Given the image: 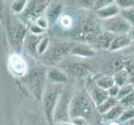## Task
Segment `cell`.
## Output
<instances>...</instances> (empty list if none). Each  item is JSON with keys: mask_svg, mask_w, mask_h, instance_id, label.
Segmentation results:
<instances>
[{"mask_svg": "<svg viewBox=\"0 0 134 125\" xmlns=\"http://www.w3.org/2000/svg\"><path fill=\"white\" fill-rule=\"evenodd\" d=\"M34 24H36L38 26H39L41 29H43V30H46L49 26V22L44 14L41 15L40 17H38V18H37L34 22Z\"/></svg>", "mask_w": 134, "mask_h": 125, "instance_id": "cell-21", "label": "cell"}, {"mask_svg": "<svg viewBox=\"0 0 134 125\" xmlns=\"http://www.w3.org/2000/svg\"><path fill=\"white\" fill-rule=\"evenodd\" d=\"M8 68L13 76L23 77L27 72V63L22 55L13 53L8 58Z\"/></svg>", "mask_w": 134, "mask_h": 125, "instance_id": "cell-4", "label": "cell"}, {"mask_svg": "<svg viewBox=\"0 0 134 125\" xmlns=\"http://www.w3.org/2000/svg\"><path fill=\"white\" fill-rule=\"evenodd\" d=\"M120 14L128 22L131 27H134V8L121 10Z\"/></svg>", "mask_w": 134, "mask_h": 125, "instance_id": "cell-18", "label": "cell"}, {"mask_svg": "<svg viewBox=\"0 0 134 125\" xmlns=\"http://www.w3.org/2000/svg\"><path fill=\"white\" fill-rule=\"evenodd\" d=\"M58 22L59 23L60 26L65 29H68L73 25V18L69 14H62L58 18Z\"/></svg>", "mask_w": 134, "mask_h": 125, "instance_id": "cell-13", "label": "cell"}, {"mask_svg": "<svg viewBox=\"0 0 134 125\" xmlns=\"http://www.w3.org/2000/svg\"><path fill=\"white\" fill-rule=\"evenodd\" d=\"M127 125H134V117L131 119V120H129V121L127 123H126Z\"/></svg>", "mask_w": 134, "mask_h": 125, "instance_id": "cell-31", "label": "cell"}, {"mask_svg": "<svg viewBox=\"0 0 134 125\" xmlns=\"http://www.w3.org/2000/svg\"><path fill=\"white\" fill-rule=\"evenodd\" d=\"M4 8V2L3 0H0V13L3 11Z\"/></svg>", "mask_w": 134, "mask_h": 125, "instance_id": "cell-30", "label": "cell"}, {"mask_svg": "<svg viewBox=\"0 0 134 125\" xmlns=\"http://www.w3.org/2000/svg\"><path fill=\"white\" fill-rule=\"evenodd\" d=\"M48 43V40L46 38H44L42 41H41L39 43V51H43L46 48V47H47Z\"/></svg>", "mask_w": 134, "mask_h": 125, "instance_id": "cell-27", "label": "cell"}, {"mask_svg": "<svg viewBox=\"0 0 134 125\" xmlns=\"http://www.w3.org/2000/svg\"><path fill=\"white\" fill-rule=\"evenodd\" d=\"M74 52L79 54H82L84 56H92L93 54V51L90 49L88 47H84V46H79L74 49Z\"/></svg>", "mask_w": 134, "mask_h": 125, "instance_id": "cell-23", "label": "cell"}, {"mask_svg": "<svg viewBox=\"0 0 134 125\" xmlns=\"http://www.w3.org/2000/svg\"><path fill=\"white\" fill-rule=\"evenodd\" d=\"M118 103L121 104L124 108H129L134 107V90L129 94L125 96L122 99L118 101Z\"/></svg>", "mask_w": 134, "mask_h": 125, "instance_id": "cell-14", "label": "cell"}, {"mask_svg": "<svg viewBox=\"0 0 134 125\" xmlns=\"http://www.w3.org/2000/svg\"><path fill=\"white\" fill-rule=\"evenodd\" d=\"M104 29L114 35H127L131 25L121 14L103 21Z\"/></svg>", "mask_w": 134, "mask_h": 125, "instance_id": "cell-2", "label": "cell"}, {"mask_svg": "<svg viewBox=\"0 0 134 125\" xmlns=\"http://www.w3.org/2000/svg\"><path fill=\"white\" fill-rule=\"evenodd\" d=\"M29 0H13L11 6L10 10L13 15L22 14L27 8Z\"/></svg>", "mask_w": 134, "mask_h": 125, "instance_id": "cell-9", "label": "cell"}, {"mask_svg": "<svg viewBox=\"0 0 134 125\" xmlns=\"http://www.w3.org/2000/svg\"><path fill=\"white\" fill-rule=\"evenodd\" d=\"M8 30L11 39L13 43H19L25 37L27 28L21 20L17 19L15 17H8Z\"/></svg>", "mask_w": 134, "mask_h": 125, "instance_id": "cell-3", "label": "cell"}, {"mask_svg": "<svg viewBox=\"0 0 134 125\" xmlns=\"http://www.w3.org/2000/svg\"><path fill=\"white\" fill-rule=\"evenodd\" d=\"M127 35L129 36V38H130L132 40L134 39V27H132L131 28V29H130V31L128 32Z\"/></svg>", "mask_w": 134, "mask_h": 125, "instance_id": "cell-28", "label": "cell"}, {"mask_svg": "<svg viewBox=\"0 0 134 125\" xmlns=\"http://www.w3.org/2000/svg\"><path fill=\"white\" fill-rule=\"evenodd\" d=\"M134 117V107L125 108L122 112V115L119 118V122L122 123H127L129 120H131Z\"/></svg>", "mask_w": 134, "mask_h": 125, "instance_id": "cell-19", "label": "cell"}, {"mask_svg": "<svg viewBox=\"0 0 134 125\" xmlns=\"http://www.w3.org/2000/svg\"><path fill=\"white\" fill-rule=\"evenodd\" d=\"M29 30H30L31 33L33 34H34V35H40V34H42L43 32L45 31V30L41 29V28L39 26L37 25L36 24H34V23H33V24L30 25Z\"/></svg>", "mask_w": 134, "mask_h": 125, "instance_id": "cell-24", "label": "cell"}, {"mask_svg": "<svg viewBox=\"0 0 134 125\" xmlns=\"http://www.w3.org/2000/svg\"><path fill=\"white\" fill-rule=\"evenodd\" d=\"M51 3L52 0H29L26 9L21 15L27 22L33 24L38 17L43 14Z\"/></svg>", "mask_w": 134, "mask_h": 125, "instance_id": "cell-1", "label": "cell"}, {"mask_svg": "<svg viewBox=\"0 0 134 125\" xmlns=\"http://www.w3.org/2000/svg\"><path fill=\"white\" fill-rule=\"evenodd\" d=\"M115 0H94V3H93V8L94 10H98V9L106 7L110 4L114 3Z\"/></svg>", "mask_w": 134, "mask_h": 125, "instance_id": "cell-22", "label": "cell"}, {"mask_svg": "<svg viewBox=\"0 0 134 125\" xmlns=\"http://www.w3.org/2000/svg\"><path fill=\"white\" fill-rule=\"evenodd\" d=\"M114 3L121 10L134 8V0H115Z\"/></svg>", "mask_w": 134, "mask_h": 125, "instance_id": "cell-20", "label": "cell"}, {"mask_svg": "<svg viewBox=\"0 0 134 125\" xmlns=\"http://www.w3.org/2000/svg\"><path fill=\"white\" fill-rule=\"evenodd\" d=\"M125 68L127 70V73L128 74V76L132 74V73H134V59L129 60L125 63Z\"/></svg>", "mask_w": 134, "mask_h": 125, "instance_id": "cell-26", "label": "cell"}, {"mask_svg": "<svg viewBox=\"0 0 134 125\" xmlns=\"http://www.w3.org/2000/svg\"><path fill=\"white\" fill-rule=\"evenodd\" d=\"M70 6L82 9H92L93 8L94 0H66Z\"/></svg>", "mask_w": 134, "mask_h": 125, "instance_id": "cell-10", "label": "cell"}, {"mask_svg": "<svg viewBox=\"0 0 134 125\" xmlns=\"http://www.w3.org/2000/svg\"><path fill=\"white\" fill-rule=\"evenodd\" d=\"M120 12H121V9L115 3H113L110 4V5L102 8L98 9V10H96V14L98 18L103 21L120 14Z\"/></svg>", "mask_w": 134, "mask_h": 125, "instance_id": "cell-6", "label": "cell"}, {"mask_svg": "<svg viewBox=\"0 0 134 125\" xmlns=\"http://www.w3.org/2000/svg\"><path fill=\"white\" fill-rule=\"evenodd\" d=\"M133 90H134V86L131 84V83H127V84L121 86L119 89L118 94L117 96V99L119 101L120 99H122L125 96H127V94H130V93H132Z\"/></svg>", "mask_w": 134, "mask_h": 125, "instance_id": "cell-16", "label": "cell"}, {"mask_svg": "<svg viewBox=\"0 0 134 125\" xmlns=\"http://www.w3.org/2000/svg\"><path fill=\"white\" fill-rule=\"evenodd\" d=\"M132 43V39L128 35H116L110 44V51H118L127 48Z\"/></svg>", "mask_w": 134, "mask_h": 125, "instance_id": "cell-7", "label": "cell"}, {"mask_svg": "<svg viewBox=\"0 0 134 125\" xmlns=\"http://www.w3.org/2000/svg\"><path fill=\"white\" fill-rule=\"evenodd\" d=\"M114 84H115V82H114L113 78L109 77V76L102 78L98 82V86L101 89H103L104 90H108L110 88L113 86Z\"/></svg>", "mask_w": 134, "mask_h": 125, "instance_id": "cell-17", "label": "cell"}, {"mask_svg": "<svg viewBox=\"0 0 134 125\" xmlns=\"http://www.w3.org/2000/svg\"><path fill=\"white\" fill-rule=\"evenodd\" d=\"M124 109L125 108L118 103L115 105L113 108H111L108 112L104 113L105 114L104 118H105V119L109 120V121H114V120L119 119V118L122 115Z\"/></svg>", "mask_w": 134, "mask_h": 125, "instance_id": "cell-8", "label": "cell"}, {"mask_svg": "<svg viewBox=\"0 0 134 125\" xmlns=\"http://www.w3.org/2000/svg\"><path fill=\"white\" fill-rule=\"evenodd\" d=\"M118 104V100L116 98H113V97H108V98L103 101V103L100 104V112L102 113H106L107 112L113 108L115 105Z\"/></svg>", "mask_w": 134, "mask_h": 125, "instance_id": "cell-12", "label": "cell"}, {"mask_svg": "<svg viewBox=\"0 0 134 125\" xmlns=\"http://www.w3.org/2000/svg\"><path fill=\"white\" fill-rule=\"evenodd\" d=\"M119 89H120V87H119L118 85H117V84H114L113 86H112V87H111L110 89L108 90V96L117 99V96H118V92H119Z\"/></svg>", "mask_w": 134, "mask_h": 125, "instance_id": "cell-25", "label": "cell"}, {"mask_svg": "<svg viewBox=\"0 0 134 125\" xmlns=\"http://www.w3.org/2000/svg\"><path fill=\"white\" fill-rule=\"evenodd\" d=\"M62 14L63 5L60 3H51L44 13V15L49 22V24L57 22Z\"/></svg>", "mask_w": 134, "mask_h": 125, "instance_id": "cell-5", "label": "cell"}, {"mask_svg": "<svg viewBox=\"0 0 134 125\" xmlns=\"http://www.w3.org/2000/svg\"><path fill=\"white\" fill-rule=\"evenodd\" d=\"M113 79L115 82V84L118 85L119 87L129 83L127 73H125L123 72H120L118 73L117 74H115V76L113 77Z\"/></svg>", "mask_w": 134, "mask_h": 125, "instance_id": "cell-15", "label": "cell"}, {"mask_svg": "<svg viewBox=\"0 0 134 125\" xmlns=\"http://www.w3.org/2000/svg\"><path fill=\"white\" fill-rule=\"evenodd\" d=\"M108 125H122V123L117 120H114V121H110V123Z\"/></svg>", "mask_w": 134, "mask_h": 125, "instance_id": "cell-29", "label": "cell"}, {"mask_svg": "<svg viewBox=\"0 0 134 125\" xmlns=\"http://www.w3.org/2000/svg\"><path fill=\"white\" fill-rule=\"evenodd\" d=\"M115 36L116 35L111 34V33H109V32L105 31L104 33L100 34L99 38L98 39V45L103 48L108 49L110 47V44H111V43H112V41L114 39Z\"/></svg>", "mask_w": 134, "mask_h": 125, "instance_id": "cell-11", "label": "cell"}]
</instances>
